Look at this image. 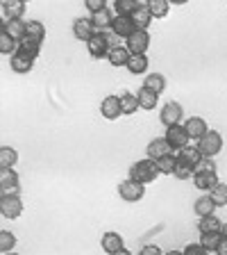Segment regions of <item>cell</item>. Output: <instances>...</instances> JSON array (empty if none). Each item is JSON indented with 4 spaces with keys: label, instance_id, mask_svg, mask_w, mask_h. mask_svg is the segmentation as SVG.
<instances>
[{
    "label": "cell",
    "instance_id": "cell-12",
    "mask_svg": "<svg viewBox=\"0 0 227 255\" xmlns=\"http://www.w3.org/2000/svg\"><path fill=\"white\" fill-rule=\"evenodd\" d=\"M0 189L2 194H18V173L14 169H0Z\"/></svg>",
    "mask_w": 227,
    "mask_h": 255
},
{
    "label": "cell",
    "instance_id": "cell-8",
    "mask_svg": "<svg viewBox=\"0 0 227 255\" xmlns=\"http://www.w3.org/2000/svg\"><path fill=\"white\" fill-rule=\"evenodd\" d=\"M166 141L173 146V148H186L189 146V141H191V137H189V132H186V128L184 126H173V128H168L166 130Z\"/></svg>",
    "mask_w": 227,
    "mask_h": 255
},
{
    "label": "cell",
    "instance_id": "cell-37",
    "mask_svg": "<svg viewBox=\"0 0 227 255\" xmlns=\"http://www.w3.org/2000/svg\"><path fill=\"white\" fill-rule=\"evenodd\" d=\"M209 196H212V201L216 203V207H225L227 205V185H216L212 191H209Z\"/></svg>",
    "mask_w": 227,
    "mask_h": 255
},
{
    "label": "cell",
    "instance_id": "cell-32",
    "mask_svg": "<svg viewBox=\"0 0 227 255\" xmlns=\"http://www.w3.org/2000/svg\"><path fill=\"white\" fill-rule=\"evenodd\" d=\"M175 166H177V157H175L173 153L161 157V159H157V169H159V173H164V175H173Z\"/></svg>",
    "mask_w": 227,
    "mask_h": 255
},
{
    "label": "cell",
    "instance_id": "cell-7",
    "mask_svg": "<svg viewBox=\"0 0 227 255\" xmlns=\"http://www.w3.org/2000/svg\"><path fill=\"white\" fill-rule=\"evenodd\" d=\"M148 46H150V34L146 30H137L132 37L127 39L125 48L130 50V55H146Z\"/></svg>",
    "mask_w": 227,
    "mask_h": 255
},
{
    "label": "cell",
    "instance_id": "cell-11",
    "mask_svg": "<svg viewBox=\"0 0 227 255\" xmlns=\"http://www.w3.org/2000/svg\"><path fill=\"white\" fill-rule=\"evenodd\" d=\"M173 153V146H170L168 141H166V137H159V139H152V141L148 143V159H161L166 157V155Z\"/></svg>",
    "mask_w": 227,
    "mask_h": 255
},
{
    "label": "cell",
    "instance_id": "cell-10",
    "mask_svg": "<svg viewBox=\"0 0 227 255\" xmlns=\"http://www.w3.org/2000/svg\"><path fill=\"white\" fill-rule=\"evenodd\" d=\"M100 114L109 121L118 119L123 114V107H121V96H107L105 101L100 103Z\"/></svg>",
    "mask_w": 227,
    "mask_h": 255
},
{
    "label": "cell",
    "instance_id": "cell-5",
    "mask_svg": "<svg viewBox=\"0 0 227 255\" xmlns=\"http://www.w3.org/2000/svg\"><path fill=\"white\" fill-rule=\"evenodd\" d=\"M86 48H89V53L93 59H102L109 55V39H107V34H102V32H95L93 37L86 41Z\"/></svg>",
    "mask_w": 227,
    "mask_h": 255
},
{
    "label": "cell",
    "instance_id": "cell-20",
    "mask_svg": "<svg viewBox=\"0 0 227 255\" xmlns=\"http://www.w3.org/2000/svg\"><path fill=\"white\" fill-rule=\"evenodd\" d=\"M132 21H134V25H137V30L148 32V25H150V21H152V14H150V9H148V2H141V5H139V9L132 14Z\"/></svg>",
    "mask_w": 227,
    "mask_h": 255
},
{
    "label": "cell",
    "instance_id": "cell-18",
    "mask_svg": "<svg viewBox=\"0 0 227 255\" xmlns=\"http://www.w3.org/2000/svg\"><path fill=\"white\" fill-rule=\"evenodd\" d=\"M100 244H102V249H105V253H109V255L125 249V246H123V237L118 233H105L100 239Z\"/></svg>",
    "mask_w": 227,
    "mask_h": 255
},
{
    "label": "cell",
    "instance_id": "cell-46",
    "mask_svg": "<svg viewBox=\"0 0 227 255\" xmlns=\"http://www.w3.org/2000/svg\"><path fill=\"white\" fill-rule=\"evenodd\" d=\"M164 255H184V251H168V253H164Z\"/></svg>",
    "mask_w": 227,
    "mask_h": 255
},
{
    "label": "cell",
    "instance_id": "cell-23",
    "mask_svg": "<svg viewBox=\"0 0 227 255\" xmlns=\"http://www.w3.org/2000/svg\"><path fill=\"white\" fill-rule=\"evenodd\" d=\"M127 71L132 75H143L148 71V57L146 55H132L130 62H127Z\"/></svg>",
    "mask_w": 227,
    "mask_h": 255
},
{
    "label": "cell",
    "instance_id": "cell-19",
    "mask_svg": "<svg viewBox=\"0 0 227 255\" xmlns=\"http://www.w3.org/2000/svg\"><path fill=\"white\" fill-rule=\"evenodd\" d=\"M2 32H7L14 41H23V39L27 37L25 32V21H5L2 23V27H0Z\"/></svg>",
    "mask_w": 227,
    "mask_h": 255
},
{
    "label": "cell",
    "instance_id": "cell-36",
    "mask_svg": "<svg viewBox=\"0 0 227 255\" xmlns=\"http://www.w3.org/2000/svg\"><path fill=\"white\" fill-rule=\"evenodd\" d=\"M16 246V237L14 233H9V230H0V253H11Z\"/></svg>",
    "mask_w": 227,
    "mask_h": 255
},
{
    "label": "cell",
    "instance_id": "cell-47",
    "mask_svg": "<svg viewBox=\"0 0 227 255\" xmlns=\"http://www.w3.org/2000/svg\"><path fill=\"white\" fill-rule=\"evenodd\" d=\"M221 235L227 239V223H223V230H221Z\"/></svg>",
    "mask_w": 227,
    "mask_h": 255
},
{
    "label": "cell",
    "instance_id": "cell-21",
    "mask_svg": "<svg viewBox=\"0 0 227 255\" xmlns=\"http://www.w3.org/2000/svg\"><path fill=\"white\" fill-rule=\"evenodd\" d=\"M130 50L123 46H114L109 48V55H107V59H109L111 66H127V62H130Z\"/></svg>",
    "mask_w": 227,
    "mask_h": 255
},
{
    "label": "cell",
    "instance_id": "cell-3",
    "mask_svg": "<svg viewBox=\"0 0 227 255\" xmlns=\"http://www.w3.org/2000/svg\"><path fill=\"white\" fill-rule=\"evenodd\" d=\"M198 150L202 153V157L214 159V155H218L223 150V137L216 132V130H209V132L198 141Z\"/></svg>",
    "mask_w": 227,
    "mask_h": 255
},
{
    "label": "cell",
    "instance_id": "cell-27",
    "mask_svg": "<svg viewBox=\"0 0 227 255\" xmlns=\"http://www.w3.org/2000/svg\"><path fill=\"white\" fill-rule=\"evenodd\" d=\"M143 87L150 91H154V94H161V91L166 89V78L161 73H152V75H146V82H143Z\"/></svg>",
    "mask_w": 227,
    "mask_h": 255
},
{
    "label": "cell",
    "instance_id": "cell-17",
    "mask_svg": "<svg viewBox=\"0 0 227 255\" xmlns=\"http://www.w3.org/2000/svg\"><path fill=\"white\" fill-rule=\"evenodd\" d=\"M9 64H11V71H14V73L25 75V73H30V71H32V66H34V59L27 57V55H23V53H16V55H11Z\"/></svg>",
    "mask_w": 227,
    "mask_h": 255
},
{
    "label": "cell",
    "instance_id": "cell-26",
    "mask_svg": "<svg viewBox=\"0 0 227 255\" xmlns=\"http://www.w3.org/2000/svg\"><path fill=\"white\" fill-rule=\"evenodd\" d=\"M137 98H139V107H141V110H154V107H157V94L146 89V87H141Z\"/></svg>",
    "mask_w": 227,
    "mask_h": 255
},
{
    "label": "cell",
    "instance_id": "cell-34",
    "mask_svg": "<svg viewBox=\"0 0 227 255\" xmlns=\"http://www.w3.org/2000/svg\"><path fill=\"white\" fill-rule=\"evenodd\" d=\"M221 239H223V235L221 233H209V235H200V246L209 253V251H216L218 249V244H221Z\"/></svg>",
    "mask_w": 227,
    "mask_h": 255
},
{
    "label": "cell",
    "instance_id": "cell-13",
    "mask_svg": "<svg viewBox=\"0 0 227 255\" xmlns=\"http://www.w3.org/2000/svg\"><path fill=\"white\" fill-rule=\"evenodd\" d=\"M2 14H5L7 21H21L23 14H25V0H5Z\"/></svg>",
    "mask_w": 227,
    "mask_h": 255
},
{
    "label": "cell",
    "instance_id": "cell-42",
    "mask_svg": "<svg viewBox=\"0 0 227 255\" xmlns=\"http://www.w3.org/2000/svg\"><path fill=\"white\" fill-rule=\"evenodd\" d=\"M86 9H89L91 14H98V11L107 9V7H105V0H86Z\"/></svg>",
    "mask_w": 227,
    "mask_h": 255
},
{
    "label": "cell",
    "instance_id": "cell-29",
    "mask_svg": "<svg viewBox=\"0 0 227 255\" xmlns=\"http://www.w3.org/2000/svg\"><path fill=\"white\" fill-rule=\"evenodd\" d=\"M193 178H196V187L202 191H212L216 185H221L216 173H200V175H193Z\"/></svg>",
    "mask_w": 227,
    "mask_h": 255
},
{
    "label": "cell",
    "instance_id": "cell-39",
    "mask_svg": "<svg viewBox=\"0 0 227 255\" xmlns=\"http://www.w3.org/2000/svg\"><path fill=\"white\" fill-rule=\"evenodd\" d=\"M91 21H93V25L95 27H111V14L107 9H102V11H98V14H91Z\"/></svg>",
    "mask_w": 227,
    "mask_h": 255
},
{
    "label": "cell",
    "instance_id": "cell-24",
    "mask_svg": "<svg viewBox=\"0 0 227 255\" xmlns=\"http://www.w3.org/2000/svg\"><path fill=\"white\" fill-rule=\"evenodd\" d=\"M39 48H41V41H34V39L25 37L23 41H18V50H16V53H23V55H27V57L37 59L39 57Z\"/></svg>",
    "mask_w": 227,
    "mask_h": 255
},
{
    "label": "cell",
    "instance_id": "cell-6",
    "mask_svg": "<svg viewBox=\"0 0 227 255\" xmlns=\"http://www.w3.org/2000/svg\"><path fill=\"white\" fill-rule=\"evenodd\" d=\"M182 114H184V110H182L180 103H166V105L161 107L159 119H161V123H164L166 128H173V126H180Z\"/></svg>",
    "mask_w": 227,
    "mask_h": 255
},
{
    "label": "cell",
    "instance_id": "cell-2",
    "mask_svg": "<svg viewBox=\"0 0 227 255\" xmlns=\"http://www.w3.org/2000/svg\"><path fill=\"white\" fill-rule=\"evenodd\" d=\"M118 196L125 203H139L146 196V185L132 180V178H127V180H123L121 185H118Z\"/></svg>",
    "mask_w": 227,
    "mask_h": 255
},
{
    "label": "cell",
    "instance_id": "cell-40",
    "mask_svg": "<svg viewBox=\"0 0 227 255\" xmlns=\"http://www.w3.org/2000/svg\"><path fill=\"white\" fill-rule=\"evenodd\" d=\"M200 173H216V166H214V159L212 157H205L200 164L196 166L193 175H200Z\"/></svg>",
    "mask_w": 227,
    "mask_h": 255
},
{
    "label": "cell",
    "instance_id": "cell-33",
    "mask_svg": "<svg viewBox=\"0 0 227 255\" xmlns=\"http://www.w3.org/2000/svg\"><path fill=\"white\" fill-rule=\"evenodd\" d=\"M16 50H18V41H14L7 32L0 30V53L2 55H16Z\"/></svg>",
    "mask_w": 227,
    "mask_h": 255
},
{
    "label": "cell",
    "instance_id": "cell-43",
    "mask_svg": "<svg viewBox=\"0 0 227 255\" xmlns=\"http://www.w3.org/2000/svg\"><path fill=\"white\" fill-rule=\"evenodd\" d=\"M184 255H207V251L200 244H189L184 249Z\"/></svg>",
    "mask_w": 227,
    "mask_h": 255
},
{
    "label": "cell",
    "instance_id": "cell-38",
    "mask_svg": "<svg viewBox=\"0 0 227 255\" xmlns=\"http://www.w3.org/2000/svg\"><path fill=\"white\" fill-rule=\"evenodd\" d=\"M121 107H123V114H134V112L139 110V98L134 94H123Z\"/></svg>",
    "mask_w": 227,
    "mask_h": 255
},
{
    "label": "cell",
    "instance_id": "cell-14",
    "mask_svg": "<svg viewBox=\"0 0 227 255\" xmlns=\"http://www.w3.org/2000/svg\"><path fill=\"white\" fill-rule=\"evenodd\" d=\"M73 34H75V39H79V41H89V39L95 34L93 21H91V18H77V21L73 23Z\"/></svg>",
    "mask_w": 227,
    "mask_h": 255
},
{
    "label": "cell",
    "instance_id": "cell-49",
    "mask_svg": "<svg viewBox=\"0 0 227 255\" xmlns=\"http://www.w3.org/2000/svg\"><path fill=\"white\" fill-rule=\"evenodd\" d=\"M5 255H18V253H14V251H11V253H5Z\"/></svg>",
    "mask_w": 227,
    "mask_h": 255
},
{
    "label": "cell",
    "instance_id": "cell-41",
    "mask_svg": "<svg viewBox=\"0 0 227 255\" xmlns=\"http://www.w3.org/2000/svg\"><path fill=\"white\" fill-rule=\"evenodd\" d=\"M175 178L177 180H189V178H193V169H189L186 164H182V162H177V166H175Z\"/></svg>",
    "mask_w": 227,
    "mask_h": 255
},
{
    "label": "cell",
    "instance_id": "cell-4",
    "mask_svg": "<svg viewBox=\"0 0 227 255\" xmlns=\"http://www.w3.org/2000/svg\"><path fill=\"white\" fill-rule=\"evenodd\" d=\"M0 214L5 219H18L23 214V201L18 194H2L0 196Z\"/></svg>",
    "mask_w": 227,
    "mask_h": 255
},
{
    "label": "cell",
    "instance_id": "cell-25",
    "mask_svg": "<svg viewBox=\"0 0 227 255\" xmlns=\"http://www.w3.org/2000/svg\"><path fill=\"white\" fill-rule=\"evenodd\" d=\"M193 207H196V214L202 219V217H212L214 210H216V203L212 201V196H200Z\"/></svg>",
    "mask_w": 227,
    "mask_h": 255
},
{
    "label": "cell",
    "instance_id": "cell-28",
    "mask_svg": "<svg viewBox=\"0 0 227 255\" xmlns=\"http://www.w3.org/2000/svg\"><path fill=\"white\" fill-rule=\"evenodd\" d=\"M16 162H18V153L11 146H2L0 148V169H14Z\"/></svg>",
    "mask_w": 227,
    "mask_h": 255
},
{
    "label": "cell",
    "instance_id": "cell-31",
    "mask_svg": "<svg viewBox=\"0 0 227 255\" xmlns=\"http://www.w3.org/2000/svg\"><path fill=\"white\" fill-rule=\"evenodd\" d=\"M25 32L34 41H43V37H46V27L41 21H25Z\"/></svg>",
    "mask_w": 227,
    "mask_h": 255
},
{
    "label": "cell",
    "instance_id": "cell-16",
    "mask_svg": "<svg viewBox=\"0 0 227 255\" xmlns=\"http://www.w3.org/2000/svg\"><path fill=\"white\" fill-rule=\"evenodd\" d=\"M184 128H186V132H189V137L191 139H198V141H200V139L209 132L207 121H205V119H200V117H191L189 121L184 123Z\"/></svg>",
    "mask_w": 227,
    "mask_h": 255
},
{
    "label": "cell",
    "instance_id": "cell-44",
    "mask_svg": "<svg viewBox=\"0 0 227 255\" xmlns=\"http://www.w3.org/2000/svg\"><path fill=\"white\" fill-rule=\"evenodd\" d=\"M139 255H164V253H161V249H159V246L148 244V246H143L141 253H139Z\"/></svg>",
    "mask_w": 227,
    "mask_h": 255
},
{
    "label": "cell",
    "instance_id": "cell-22",
    "mask_svg": "<svg viewBox=\"0 0 227 255\" xmlns=\"http://www.w3.org/2000/svg\"><path fill=\"white\" fill-rule=\"evenodd\" d=\"M198 230H200V235L221 233V230H223V223H221V219H218L216 214H212V217H202L200 221H198Z\"/></svg>",
    "mask_w": 227,
    "mask_h": 255
},
{
    "label": "cell",
    "instance_id": "cell-30",
    "mask_svg": "<svg viewBox=\"0 0 227 255\" xmlns=\"http://www.w3.org/2000/svg\"><path fill=\"white\" fill-rule=\"evenodd\" d=\"M148 9L152 18H164L170 9V0H148Z\"/></svg>",
    "mask_w": 227,
    "mask_h": 255
},
{
    "label": "cell",
    "instance_id": "cell-48",
    "mask_svg": "<svg viewBox=\"0 0 227 255\" xmlns=\"http://www.w3.org/2000/svg\"><path fill=\"white\" fill-rule=\"evenodd\" d=\"M114 255H132V253H130L127 249H123V251H118V253H114Z\"/></svg>",
    "mask_w": 227,
    "mask_h": 255
},
{
    "label": "cell",
    "instance_id": "cell-15",
    "mask_svg": "<svg viewBox=\"0 0 227 255\" xmlns=\"http://www.w3.org/2000/svg\"><path fill=\"white\" fill-rule=\"evenodd\" d=\"M202 153L198 148H191V146H186V148H182V150H177V162H182V164H186L189 169H193L196 171V166L202 162Z\"/></svg>",
    "mask_w": 227,
    "mask_h": 255
},
{
    "label": "cell",
    "instance_id": "cell-45",
    "mask_svg": "<svg viewBox=\"0 0 227 255\" xmlns=\"http://www.w3.org/2000/svg\"><path fill=\"white\" fill-rule=\"evenodd\" d=\"M216 255H227V239L225 237L221 239V244H218V249H216Z\"/></svg>",
    "mask_w": 227,
    "mask_h": 255
},
{
    "label": "cell",
    "instance_id": "cell-9",
    "mask_svg": "<svg viewBox=\"0 0 227 255\" xmlns=\"http://www.w3.org/2000/svg\"><path fill=\"white\" fill-rule=\"evenodd\" d=\"M111 32L121 39H130L134 32H137V25H134V21L130 16H116V18L111 21Z\"/></svg>",
    "mask_w": 227,
    "mask_h": 255
},
{
    "label": "cell",
    "instance_id": "cell-1",
    "mask_svg": "<svg viewBox=\"0 0 227 255\" xmlns=\"http://www.w3.org/2000/svg\"><path fill=\"white\" fill-rule=\"evenodd\" d=\"M159 175V169H157V162L154 159H141V162H134L132 169H130V178L141 185H148L152 182L154 178Z\"/></svg>",
    "mask_w": 227,
    "mask_h": 255
},
{
    "label": "cell",
    "instance_id": "cell-35",
    "mask_svg": "<svg viewBox=\"0 0 227 255\" xmlns=\"http://www.w3.org/2000/svg\"><path fill=\"white\" fill-rule=\"evenodd\" d=\"M139 0H116V11L118 16H130L132 18V14L139 9Z\"/></svg>",
    "mask_w": 227,
    "mask_h": 255
}]
</instances>
